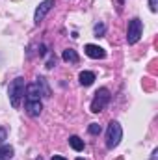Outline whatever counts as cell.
I'll list each match as a JSON object with an SVG mask.
<instances>
[{
	"instance_id": "19",
	"label": "cell",
	"mask_w": 158,
	"mask_h": 160,
	"mask_svg": "<svg viewBox=\"0 0 158 160\" xmlns=\"http://www.w3.org/2000/svg\"><path fill=\"white\" fill-rule=\"evenodd\" d=\"M36 160H43V158H41V157H39V158H36Z\"/></svg>"
},
{
	"instance_id": "4",
	"label": "cell",
	"mask_w": 158,
	"mask_h": 160,
	"mask_svg": "<svg viewBox=\"0 0 158 160\" xmlns=\"http://www.w3.org/2000/svg\"><path fill=\"white\" fill-rule=\"evenodd\" d=\"M141 34H143V22L136 17V19H132V21L128 22V30H126V43H128V45L138 43L140 38H141Z\"/></svg>"
},
{
	"instance_id": "16",
	"label": "cell",
	"mask_w": 158,
	"mask_h": 160,
	"mask_svg": "<svg viewBox=\"0 0 158 160\" xmlns=\"http://www.w3.org/2000/svg\"><path fill=\"white\" fill-rule=\"evenodd\" d=\"M156 2H158V0H149V8H151V11H156V9H158Z\"/></svg>"
},
{
	"instance_id": "3",
	"label": "cell",
	"mask_w": 158,
	"mask_h": 160,
	"mask_svg": "<svg viewBox=\"0 0 158 160\" xmlns=\"http://www.w3.org/2000/svg\"><path fill=\"white\" fill-rule=\"evenodd\" d=\"M108 102H110V91H108L106 88H101V89L95 93L93 101H91V112H93V114L102 112V110L108 106Z\"/></svg>"
},
{
	"instance_id": "12",
	"label": "cell",
	"mask_w": 158,
	"mask_h": 160,
	"mask_svg": "<svg viewBox=\"0 0 158 160\" xmlns=\"http://www.w3.org/2000/svg\"><path fill=\"white\" fill-rule=\"evenodd\" d=\"M87 130H89V134H93V136H97V134H101V130H102V127H101L99 123H91Z\"/></svg>"
},
{
	"instance_id": "8",
	"label": "cell",
	"mask_w": 158,
	"mask_h": 160,
	"mask_svg": "<svg viewBox=\"0 0 158 160\" xmlns=\"http://www.w3.org/2000/svg\"><path fill=\"white\" fill-rule=\"evenodd\" d=\"M78 80L82 86H91L93 82H95V73H91V71H82L78 75Z\"/></svg>"
},
{
	"instance_id": "10",
	"label": "cell",
	"mask_w": 158,
	"mask_h": 160,
	"mask_svg": "<svg viewBox=\"0 0 158 160\" xmlns=\"http://www.w3.org/2000/svg\"><path fill=\"white\" fill-rule=\"evenodd\" d=\"M69 145L75 149V151H84V140H80L78 136H71L69 138Z\"/></svg>"
},
{
	"instance_id": "14",
	"label": "cell",
	"mask_w": 158,
	"mask_h": 160,
	"mask_svg": "<svg viewBox=\"0 0 158 160\" xmlns=\"http://www.w3.org/2000/svg\"><path fill=\"white\" fill-rule=\"evenodd\" d=\"M6 138H7V130H6L4 127H0V143H4Z\"/></svg>"
},
{
	"instance_id": "7",
	"label": "cell",
	"mask_w": 158,
	"mask_h": 160,
	"mask_svg": "<svg viewBox=\"0 0 158 160\" xmlns=\"http://www.w3.org/2000/svg\"><path fill=\"white\" fill-rule=\"evenodd\" d=\"M41 110H43L41 101H26V114L30 118H37L41 114Z\"/></svg>"
},
{
	"instance_id": "9",
	"label": "cell",
	"mask_w": 158,
	"mask_h": 160,
	"mask_svg": "<svg viewBox=\"0 0 158 160\" xmlns=\"http://www.w3.org/2000/svg\"><path fill=\"white\" fill-rule=\"evenodd\" d=\"M62 58H63V62H67V63H77V62H78V54H77V50H73V48H65L63 54H62Z\"/></svg>"
},
{
	"instance_id": "13",
	"label": "cell",
	"mask_w": 158,
	"mask_h": 160,
	"mask_svg": "<svg viewBox=\"0 0 158 160\" xmlns=\"http://www.w3.org/2000/svg\"><path fill=\"white\" fill-rule=\"evenodd\" d=\"M93 30H95V36H97V38H101V36H104L106 26H104L102 22H99V24H95V28H93Z\"/></svg>"
},
{
	"instance_id": "20",
	"label": "cell",
	"mask_w": 158,
	"mask_h": 160,
	"mask_svg": "<svg viewBox=\"0 0 158 160\" xmlns=\"http://www.w3.org/2000/svg\"><path fill=\"white\" fill-rule=\"evenodd\" d=\"M77 160H84V158H77Z\"/></svg>"
},
{
	"instance_id": "21",
	"label": "cell",
	"mask_w": 158,
	"mask_h": 160,
	"mask_svg": "<svg viewBox=\"0 0 158 160\" xmlns=\"http://www.w3.org/2000/svg\"><path fill=\"white\" fill-rule=\"evenodd\" d=\"M121 2H123V0H121Z\"/></svg>"
},
{
	"instance_id": "6",
	"label": "cell",
	"mask_w": 158,
	"mask_h": 160,
	"mask_svg": "<svg viewBox=\"0 0 158 160\" xmlns=\"http://www.w3.org/2000/svg\"><path fill=\"white\" fill-rule=\"evenodd\" d=\"M84 52L89 56V58H93V60H102V58H106V50L102 48V47H99V45H86L84 47Z\"/></svg>"
},
{
	"instance_id": "2",
	"label": "cell",
	"mask_w": 158,
	"mask_h": 160,
	"mask_svg": "<svg viewBox=\"0 0 158 160\" xmlns=\"http://www.w3.org/2000/svg\"><path fill=\"white\" fill-rule=\"evenodd\" d=\"M121 138H123V128L117 121H112L108 125V130H106V147L108 149H116L119 143H121Z\"/></svg>"
},
{
	"instance_id": "11",
	"label": "cell",
	"mask_w": 158,
	"mask_h": 160,
	"mask_svg": "<svg viewBox=\"0 0 158 160\" xmlns=\"http://www.w3.org/2000/svg\"><path fill=\"white\" fill-rule=\"evenodd\" d=\"M13 147L11 145H2L0 147V160H9L11 157H13Z\"/></svg>"
},
{
	"instance_id": "1",
	"label": "cell",
	"mask_w": 158,
	"mask_h": 160,
	"mask_svg": "<svg viewBox=\"0 0 158 160\" xmlns=\"http://www.w3.org/2000/svg\"><path fill=\"white\" fill-rule=\"evenodd\" d=\"M24 89H26V84H24V78L22 77H17L9 84L7 88V95H9V102L13 108H19L22 99H24Z\"/></svg>"
},
{
	"instance_id": "15",
	"label": "cell",
	"mask_w": 158,
	"mask_h": 160,
	"mask_svg": "<svg viewBox=\"0 0 158 160\" xmlns=\"http://www.w3.org/2000/svg\"><path fill=\"white\" fill-rule=\"evenodd\" d=\"M54 65H56V56H50V60L47 62V67H48V69H52Z\"/></svg>"
},
{
	"instance_id": "18",
	"label": "cell",
	"mask_w": 158,
	"mask_h": 160,
	"mask_svg": "<svg viewBox=\"0 0 158 160\" xmlns=\"http://www.w3.org/2000/svg\"><path fill=\"white\" fill-rule=\"evenodd\" d=\"M156 155H158V151H153V157H151V160H156Z\"/></svg>"
},
{
	"instance_id": "17",
	"label": "cell",
	"mask_w": 158,
	"mask_h": 160,
	"mask_svg": "<svg viewBox=\"0 0 158 160\" xmlns=\"http://www.w3.org/2000/svg\"><path fill=\"white\" fill-rule=\"evenodd\" d=\"M52 160H67V158H63V157H60V155H54V157H52Z\"/></svg>"
},
{
	"instance_id": "5",
	"label": "cell",
	"mask_w": 158,
	"mask_h": 160,
	"mask_svg": "<svg viewBox=\"0 0 158 160\" xmlns=\"http://www.w3.org/2000/svg\"><path fill=\"white\" fill-rule=\"evenodd\" d=\"M54 6H56V0H43L39 6H37L36 13H34V22H36V24H39L41 21L47 17V13H48Z\"/></svg>"
}]
</instances>
